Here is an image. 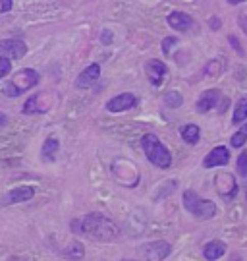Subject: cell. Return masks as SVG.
<instances>
[{"label": "cell", "instance_id": "6da1fadb", "mask_svg": "<svg viewBox=\"0 0 247 261\" xmlns=\"http://www.w3.org/2000/svg\"><path fill=\"white\" fill-rule=\"evenodd\" d=\"M73 226H77L79 232L85 234L87 238L99 242H112L118 238V226L102 213L85 215L79 223H73Z\"/></svg>", "mask_w": 247, "mask_h": 261}, {"label": "cell", "instance_id": "7a4b0ae2", "mask_svg": "<svg viewBox=\"0 0 247 261\" xmlns=\"http://www.w3.org/2000/svg\"><path fill=\"white\" fill-rule=\"evenodd\" d=\"M141 147H143V153H145L147 161L151 165H155L156 168H170L172 165V155L162 141L156 138L155 134H145L141 138Z\"/></svg>", "mask_w": 247, "mask_h": 261}, {"label": "cell", "instance_id": "3957f363", "mask_svg": "<svg viewBox=\"0 0 247 261\" xmlns=\"http://www.w3.org/2000/svg\"><path fill=\"white\" fill-rule=\"evenodd\" d=\"M39 80H41V75H39L37 70H33V68H23V70H18L4 84L2 91L6 93V97H19V95L31 91L39 84Z\"/></svg>", "mask_w": 247, "mask_h": 261}, {"label": "cell", "instance_id": "277c9868", "mask_svg": "<svg viewBox=\"0 0 247 261\" xmlns=\"http://www.w3.org/2000/svg\"><path fill=\"white\" fill-rule=\"evenodd\" d=\"M183 207H185L193 217H197V219H201V221L212 219V217L216 215V205H214L212 201H209V199L199 197V194L193 192V190H185V192H183Z\"/></svg>", "mask_w": 247, "mask_h": 261}, {"label": "cell", "instance_id": "5b68a950", "mask_svg": "<svg viewBox=\"0 0 247 261\" xmlns=\"http://www.w3.org/2000/svg\"><path fill=\"white\" fill-rule=\"evenodd\" d=\"M28 55V45L19 39H0V56L8 60H19Z\"/></svg>", "mask_w": 247, "mask_h": 261}, {"label": "cell", "instance_id": "8992f818", "mask_svg": "<svg viewBox=\"0 0 247 261\" xmlns=\"http://www.w3.org/2000/svg\"><path fill=\"white\" fill-rule=\"evenodd\" d=\"M214 186H216V192H218L220 196L226 197V199H232V197H236V194H238V182H236L234 174H230V172H220V174H216Z\"/></svg>", "mask_w": 247, "mask_h": 261}, {"label": "cell", "instance_id": "52a82bcc", "mask_svg": "<svg viewBox=\"0 0 247 261\" xmlns=\"http://www.w3.org/2000/svg\"><path fill=\"white\" fill-rule=\"evenodd\" d=\"M170 255V244L164 240H156L143 246V257L145 261H162Z\"/></svg>", "mask_w": 247, "mask_h": 261}, {"label": "cell", "instance_id": "ba28073f", "mask_svg": "<svg viewBox=\"0 0 247 261\" xmlns=\"http://www.w3.org/2000/svg\"><path fill=\"white\" fill-rule=\"evenodd\" d=\"M35 196V188L33 186H18L14 190H10L8 194H4L2 197V205H14V203H23V201H29Z\"/></svg>", "mask_w": 247, "mask_h": 261}, {"label": "cell", "instance_id": "9c48e42d", "mask_svg": "<svg viewBox=\"0 0 247 261\" xmlns=\"http://www.w3.org/2000/svg\"><path fill=\"white\" fill-rule=\"evenodd\" d=\"M168 72V66L162 62V60H156V58H151L145 62V74L149 77V82L158 87V85L164 82V75Z\"/></svg>", "mask_w": 247, "mask_h": 261}, {"label": "cell", "instance_id": "30bf717a", "mask_svg": "<svg viewBox=\"0 0 247 261\" xmlns=\"http://www.w3.org/2000/svg\"><path fill=\"white\" fill-rule=\"evenodd\" d=\"M135 105H138V97L133 93H120L116 97H112L108 103H106V111L116 114V112L131 111Z\"/></svg>", "mask_w": 247, "mask_h": 261}, {"label": "cell", "instance_id": "8fae6325", "mask_svg": "<svg viewBox=\"0 0 247 261\" xmlns=\"http://www.w3.org/2000/svg\"><path fill=\"white\" fill-rule=\"evenodd\" d=\"M99 77H101V66L97 64V62H93V64H89L81 74L77 75L75 87H77V89H89V87H93V84H95Z\"/></svg>", "mask_w": 247, "mask_h": 261}, {"label": "cell", "instance_id": "7c38bea8", "mask_svg": "<svg viewBox=\"0 0 247 261\" xmlns=\"http://www.w3.org/2000/svg\"><path fill=\"white\" fill-rule=\"evenodd\" d=\"M230 161V151L224 147V145H218V147H214V149L205 157L203 161V167L205 168H214V167H224V165H228Z\"/></svg>", "mask_w": 247, "mask_h": 261}, {"label": "cell", "instance_id": "4fadbf2b", "mask_svg": "<svg viewBox=\"0 0 247 261\" xmlns=\"http://www.w3.org/2000/svg\"><path fill=\"white\" fill-rule=\"evenodd\" d=\"M218 101H220L218 89H207V91L201 93V97L197 99V103H195V111L199 112V114H205V112H209L211 109H214Z\"/></svg>", "mask_w": 247, "mask_h": 261}, {"label": "cell", "instance_id": "5bb4252c", "mask_svg": "<svg viewBox=\"0 0 247 261\" xmlns=\"http://www.w3.org/2000/svg\"><path fill=\"white\" fill-rule=\"evenodd\" d=\"M166 21L176 31H187V29L193 28V18L185 12H170Z\"/></svg>", "mask_w": 247, "mask_h": 261}, {"label": "cell", "instance_id": "9a60e30c", "mask_svg": "<svg viewBox=\"0 0 247 261\" xmlns=\"http://www.w3.org/2000/svg\"><path fill=\"white\" fill-rule=\"evenodd\" d=\"M226 253V244L220 242V240H211L203 248V257L207 261H216Z\"/></svg>", "mask_w": 247, "mask_h": 261}, {"label": "cell", "instance_id": "2e32d148", "mask_svg": "<svg viewBox=\"0 0 247 261\" xmlns=\"http://www.w3.org/2000/svg\"><path fill=\"white\" fill-rule=\"evenodd\" d=\"M58 149H60V141L56 140L54 136L46 138L45 143H43V149H41V155H43V161L46 163H52L58 155Z\"/></svg>", "mask_w": 247, "mask_h": 261}, {"label": "cell", "instance_id": "e0dca14e", "mask_svg": "<svg viewBox=\"0 0 247 261\" xmlns=\"http://www.w3.org/2000/svg\"><path fill=\"white\" fill-rule=\"evenodd\" d=\"M180 134H182V140L185 141V143H189V145H195V143L199 141L201 130H199V126H197V124H185V126H182Z\"/></svg>", "mask_w": 247, "mask_h": 261}, {"label": "cell", "instance_id": "ac0fdd59", "mask_svg": "<svg viewBox=\"0 0 247 261\" xmlns=\"http://www.w3.org/2000/svg\"><path fill=\"white\" fill-rule=\"evenodd\" d=\"M247 118V93L243 97H239V101L236 103V109H234V116H232V122L239 126L241 122Z\"/></svg>", "mask_w": 247, "mask_h": 261}, {"label": "cell", "instance_id": "d6986e66", "mask_svg": "<svg viewBox=\"0 0 247 261\" xmlns=\"http://www.w3.org/2000/svg\"><path fill=\"white\" fill-rule=\"evenodd\" d=\"M39 99H41V95H31L25 101V105H23V114H39V112L48 111V107H41L39 105Z\"/></svg>", "mask_w": 247, "mask_h": 261}, {"label": "cell", "instance_id": "ffe728a7", "mask_svg": "<svg viewBox=\"0 0 247 261\" xmlns=\"http://www.w3.org/2000/svg\"><path fill=\"white\" fill-rule=\"evenodd\" d=\"M83 244L77 242V240H73L70 242L68 248H64V255H68L70 259H83Z\"/></svg>", "mask_w": 247, "mask_h": 261}, {"label": "cell", "instance_id": "44dd1931", "mask_svg": "<svg viewBox=\"0 0 247 261\" xmlns=\"http://www.w3.org/2000/svg\"><path fill=\"white\" fill-rule=\"evenodd\" d=\"M182 103H183V99L178 91H168V93L164 95V105H168L170 109H178Z\"/></svg>", "mask_w": 247, "mask_h": 261}, {"label": "cell", "instance_id": "7402d4cb", "mask_svg": "<svg viewBox=\"0 0 247 261\" xmlns=\"http://www.w3.org/2000/svg\"><path fill=\"white\" fill-rule=\"evenodd\" d=\"M245 140H247V124L245 126H241L239 132H236V134L232 136L230 143H232V147H241V145L245 143Z\"/></svg>", "mask_w": 247, "mask_h": 261}, {"label": "cell", "instance_id": "603a6c76", "mask_svg": "<svg viewBox=\"0 0 247 261\" xmlns=\"http://www.w3.org/2000/svg\"><path fill=\"white\" fill-rule=\"evenodd\" d=\"M238 170H239V176L247 178V151H241V153H239Z\"/></svg>", "mask_w": 247, "mask_h": 261}, {"label": "cell", "instance_id": "cb8c5ba5", "mask_svg": "<svg viewBox=\"0 0 247 261\" xmlns=\"http://www.w3.org/2000/svg\"><path fill=\"white\" fill-rule=\"evenodd\" d=\"M10 72H12V62H10L8 58H2V56H0V80L6 77Z\"/></svg>", "mask_w": 247, "mask_h": 261}, {"label": "cell", "instance_id": "d4e9b609", "mask_svg": "<svg viewBox=\"0 0 247 261\" xmlns=\"http://www.w3.org/2000/svg\"><path fill=\"white\" fill-rule=\"evenodd\" d=\"M176 43H178V39H176V37H164V39H162V53L168 56Z\"/></svg>", "mask_w": 247, "mask_h": 261}, {"label": "cell", "instance_id": "484cf974", "mask_svg": "<svg viewBox=\"0 0 247 261\" xmlns=\"http://www.w3.org/2000/svg\"><path fill=\"white\" fill-rule=\"evenodd\" d=\"M228 41H230V43H232V45H234V48L238 50L239 55H243V48H241V45H239V43H238V39H236V37H228Z\"/></svg>", "mask_w": 247, "mask_h": 261}, {"label": "cell", "instance_id": "4316f807", "mask_svg": "<svg viewBox=\"0 0 247 261\" xmlns=\"http://www.w3.org/2000/svg\"><path fill=\"white\" fill-rule=\"evenodd\" d=\"M239 23L243 25V29H245V33H247V18L245 16H241V18H239Z\"/></svg>", "mask_w": 247, "mask_h": 261}, {"label": "cell", "instance_id": "83f0119b", "mask_svg": "<svg viewBox=\"0 0 247 261\" xmlns=\"http://www.w3.org/2000/svg\"><path fill=\"white\" fill-rule=\"evenodd\" d=\"M211 25H212V29H218L220 21H218V19H211Z\"/></svg>", "mask_w": 247, "mask_h": 261}, {"label": "cell", "instance_id": "f1b7e54d", "mask_svg": "<svg viewBox=\"0 0 247 261\" xmlns=\"http://www.w3.org/2000/svg\"><path fill=\"white\" fill-rule=\"evenodd\" d=\"M230 4H239V2H245V0H228Z\"/></svg>", "mask_w": 247, "mask_h": 261}, {"label": "cell", "instance_id": "f546056e", "mask_svg": "<svg viewBox=\"0 0 247 261\" xmlns=\"http://www.w3.org/2000/svg\"><path fill=\"white\" fill-rule=\"evenodd\" d=\"M4 120H6V118H4V116H0V122H4Z\"/></svg>", "mask_w": 247, "mask_h": 261}, {"label": "cell", "instance_id": "4dcf8cb0", "mask_svg": "<svg viewBox=\"0 0 247 261\" xmlns=\"http://www.w3.org/2000/svg\"><path fill=\"white\" fill-rule=\"evenodd\" d=\"M124 261H131V259H124Z\"/></svg>", "mask_w": 247, "mask_h": 261}]
</instances>
